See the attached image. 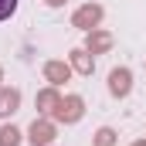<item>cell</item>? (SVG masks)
I'll return each mask as SVG.
<instances>
[{"label":"cell","instance_id":"cell-1","mask_svg":"<svg viewBox=\"0 0 146 146\" xmlns=\"http://www.w3.org/2000/svg\"><path fill=\"white\" fill-rule=\"evenodd\" d=\"M14 10H17V0H0V21H7Z\"/></svg>","mask_w":146,"mask_h":146}]
</instances>
